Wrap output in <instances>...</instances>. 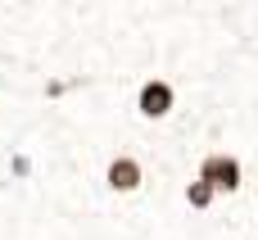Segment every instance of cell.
<instances>
[{
    "instance_id": "obj_4",
    "label": "cell",
    "mask_w": 258,
    "mask_h": 240,
    "mask_svg": "<svg viewBox=\"0 0 258 240\" xmlns=\"http://www.w3.org/2000/svg\"><path fill=\"white\" fill-rule=\"evenodd\" d=\"M213 195H218V191H213L209 182H200V177L186 186V204H190V209H209V204H213Z\"/></svg>"
},
{
    "instance_id": "obj_1",
    "label": "cell",
    "mask_w": 258,
    "mask_h": 240,
    "mask_svg": "<svg viewBox=\"0 0 258 240\" xmlns=\"http://www.w3.org/2000/svg\"><path fill=\"white\" fill-rule=\"evenodd\" d=\"M200 182H209L213 191H240V159L231 154H209L200 163Z\"/></svg>"
},
{
    "instance_id": "obj_2",
    "label": "cell",
    "mask_w": 258,
    "mask_h": 240,
    "mask_svg": "<svg viewBox=\"0 0 258 240\" xmlns=\"http://www.w3.org/2000/svg\"><path fill=\"white\" fill-rule=\"evenodd\" d=\"M172 100H177V95H172V86L154 77V82H145V86H141L136 109H141L145 118H163V113H172Z\"/></svg>"
},
{
    "instance_id": "obj_3",
    "label": "cell",
    "mask_w": 258,
    "mask_h": 240,
    "mask_svg": "<svg viewBox=\"0 0 258 240\" xmlns=\"http://www.w3.org/2000/svg\"><path fill=\"white\" fill-rule=\"evenodd\" d=\"M104 177H109V186H113V191H136V186H141V163H136V159H127V154H118V159L109 163V172H104Z\"/></svg>"
}]
</instances>
